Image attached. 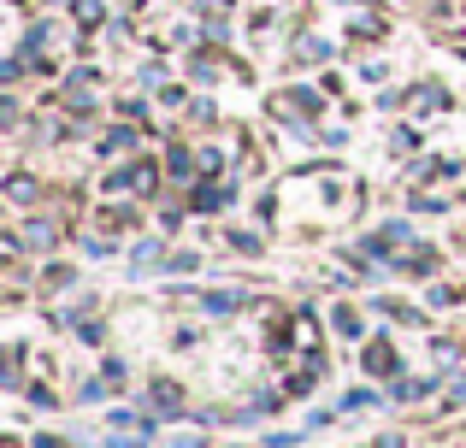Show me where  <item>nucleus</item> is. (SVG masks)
Masks as SVG:
<instances>
[]
</instances>
